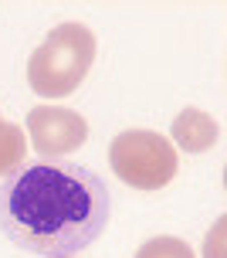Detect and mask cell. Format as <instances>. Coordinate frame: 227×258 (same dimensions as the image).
I'll return each instance as SVG.
<instances>
[{
    "mask_svg": "<svg viewBox=\"0 0 227 258\" xmlns=\"http://www.w3.org/2000/svg\"><path fill=\"white\" fill-rule=\"evenodd\" d=\"M109 211L102 177L68 160L21 163L0 183V231L34 255L64 258L89 248Z\"/></svg>",
    "mask_w": 227,
    "mask_h": 258,
    "instance_id": "obj_1",
    "label": "cell"
},
{
    "mask_svg": "<svg viewBox=\"0 0 227 258\" xmlns=\"http://www.w3.org/2000/svg\"><path fill=\"white\" fill-rule=\"evenodd\" d=\"M92 61L95 34L78 21H64L34 48L27 61V82L44 99H64L85 82Z\"/></svg>",
    "mask_w": 227,
    "mask_h": 258,
    "instance_id": "obj_2",
    "label": "cell"
},
{
    "mask_svg": "<svg viewBox=\"0 0 227 258\" xmlns=\"http://www.w3.org/2000/svg\"><path fill=\"white\" fill-rule=\"evenodd\" d=\"M109 163L115 177L136 190H160L177 177L173 143L153 129H126L109 146Z\"/></svg>",
    "mask_w": 227,
    "mask_h": 258,
    "instance_id": "obj_3",
    "label": "cell"
},
{
    "mask_svg": "<svg viewBox=\"0 0 227 258\" xmlns=\"http://www.w3.org/2000/svg\"><path fill=\"white\" fill-rule=\"evenodd\" d=\"M27 133L41 156H58L89 140V122L64 105H34L27 112Z\"/></svg>",
    "mask_w": 227,
    "mask_h": 258,
    "instance_id": "obj_4",
    "label": "cell"
},
{
    "mask_svg": "<svg viewBox=\"0 0 227 258\" xmlns=\"http://www.w3.org/2000/svg\"><path fill=\"white\" fill-rule=\"evenodd\" d=\"M170 136L177 143L180 150H187V153H203V150H210L220 136V126H217L214 116H207L200 109H183L177 119H173V126H170Z\"/></svg>",
    "mask_w": 227,
    "mask_h": 258,
    "instance_id": "obj_5",
    "label": "cell"
},
{
    "mask_svg": "<svg viewBox=\"0 0 227 258\" xmlns=\"http://www.w3.org/2000/svg\"><path fill=\"white\" fill-rule=\"evenodd\" d=\"M27 143H24V129L14 122H0V177H7L24 163Z\"/></svg>",
    "mask_w": 227,
    "mask_h": 258,
    "instance_id": "obj_6",
    "label": "cell"
},
{
    "mask_svg": "<svg viewBox=\"0 0 227 258\" xmlns=\"http://www.w3.org/2000/svg\"><path fill=\"white\" fill-rule=\"evenodd\" d=\"M136 258H193V251H190L187 241H180L173 234H160V238H149L139 248Z\"/></svg>",
    "mask_w": 227,
    "mask_h": 258,
    "instance_id": "obj_7",
    "label": "cell"
},
{
    "mask_svg": "<svg viewBox=\"0 0 227 258\" xmlns=\"http://www.w3.org/2000/svg\"><path fill=\"white\" fill-rule=\"evenodd\" d=\"M224 218H217L214 231L207 234V258H224Z\"/></svg>",
    "mask_w": 227,
    "mask_h": 258,
    "instance_id": "obj_8",
    "label": "cell"
},
{
    "mask_svg": "<svg viewBox=\"0 0 227 258\" xmlns=\"http://www.w3.org/2000/svg\"><path fill=\"white\" fill-rule=\"evenodd\" d=\"M64 258H68V255H64Z\"/></svg>",
    "mask_w": 227,
    "mask_h": 258,
    "instance_id": "obj_9",
    "label": "cell"
}]
</instances>
